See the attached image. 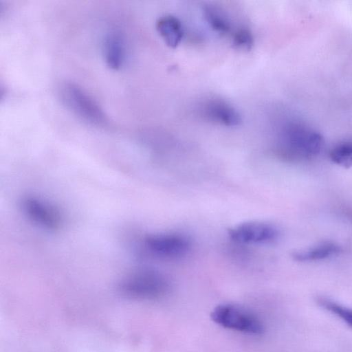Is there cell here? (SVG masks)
Wrapping results in <instances>:
<instances>
[{
	"mask_svg": "<svg viewBox=\"0 0 352 352\" xmlns=\"http://www.w3.org/2000/svg\"><path fill=\"white\" fill-rule=\"evenodd\" d=\"M278 132L276 151L286 160H309L316 156L322 148L321 135L304 124L289 121Z\"/></svg>",
	"mask_w": 352,
	"mask_h": 352,
	"instance_id": "cell-1",
	"label": "cell"
},
{
	"mask_svg": "<svg viewBox=\"0 0 352 352\" xmlns=\"http://www.w3.org/2000/svg\"><path fill=\"white\" fill-rule=\"evenodd\" d=\"M168 282L161 273L150 270H137L122 278L118 289L124 296L136 299H153L168 289Z\"/></svg>",
	"mask_w": 352,
	"mask_h": 352,
	"instance_id": "cell-2",
	"label": "cell"
},
{
	"mask_svg": "<svg viewBox=\"0 0 352 352\" xmlns=\"http://www.w3.org/2000/svg\"><path fill=\"white\" fill-rule=\"evenodd\" d=\"M210 317L216 324L232 330L251 334H261L263 325L248 311L232 304H221L211 311Z\"/></svg>",
	"mask_w": 352,
	"mask_h": 352,
	"instance_id": "cell-3",
	"label": "cell"
},
{
	"mask_svg": "<svg viewBox=\"0 0 352 352\" xmlns=\"http://www.w3.org/2000/svg\"><path fill=\"white\" fill-rule=\"evenodd\" d=\"M63 98L67 105L85 120L103 125L106 117L98 104L83 89L74 83H66L62 87Z\"/></svg>",
	"mask_w": 352,
	"mask_h": 352,
	"instance_id": "cell-4",
	"label": "cell"
},
{
	"mask_svg": "<svg viewBox=\"0 0 352 352\" xmlns=\"http://www.w3.org/2000/svg\"><path fill=\"white\" fill-rule=\"evenodd\" d=\"M21 206L26 217L38 227L56 232L63 226V217L57 207L36 196L23 197Z\"/></svg>",
	"mask_w": 352,
	"mask_h": 352,
	"instance_id": "cell-5",
	"label": "cell"
},
{
	"mask_svg": "<svg viewBox=\"0 0 352 352\" xmlns=\"http://www.w3.org/2000/svg\"><path fill=\"white\" fill-rule=\"evenodd\" d=\"M228 233L231 240L244 244L269 243L278 234L274 226L262 221L241 223L229 229Z\"/></svg>",
	"mask_w": 352,
	"mask_h": 352,
	"instance_id": "cell-6",
	"label": "cell"
},
{
	"mask_svg": "<svg viewBox=\"0 0 352 352\" xmlns=\"http://www.w3.org/2000/svg\"><path fill=\"white\" fill-rule=\"evenodd\" d=\"M146 249L151 253L166 258L184 256L190 249L189 239L176 233L153 234L144 239Z\"/></svg>",
	"mask_w": 352,
	"mask_h": 352,
	"instance_id": "cell-7",
	"label": "cell"
},
{
	"mask_svg": "<svg viewBox=\"0 0 352 352\" xmlns=\"http://www.w3.org/2000/svg\"><path fill=\"white\" fill-rule=\"evenodd\" d=\"M200 110L201 116L206 120L226 126H237L242 121L238 111L221 99L206 100L201 104Z\"/></svg>",
	"mask_w": 352,
	"mask_h": 352,
	"instance_id": "cell-8",
	"label": "cell"
},
{
	"mask_svg": "<svg viewBox=\"0 0 352 352\" xmlns=\"http://www.w3.org/2000/svg\"><path fill=\"white\" fill-rule=\"evenodd\" d=\"M102 52L107 65L118 69L124 60L125 49L123 37L118 30L110 31L102 43Z\"/></svg>",
	"mask_w": 352,
	"mask_h": 352,
	"instance_id": "cell-9",
	"label": "cell"
},
{
	"mask_svg": "<svg viewBox=\"0 0 352 352\" xmlns=\"http://www.w3.org/2000/svg\"><path fill=\"white\" fill-rule=\"evenodd\" d=\"M156 30L165 43L171 48L177 47L184 36V29L179 19L172 15L158 19Z\"/></svg>",
	"mask_w": 352,
	"mask_h": 352,
	"instance_id": "cell-10",
	"label": "cell"
},
{
	"mask_svg": "<svg viewBox=\"0 0 352 352\" xmlns=\"http://www.w3.org/2000/svg\"><path fill=\"white\" fill-rule=\"evenodd\" d=\"M340 248L331 242H324L306 250L294 253L293 257L298 261L322 260L340 252Z\"/></svg>",
	"mask_w": 352,
	"mask_h": 352,
	"instance_id": "cell-11",
	"label": "cell"
},
{
	"mask_svg": "<svg viewBox=\"0 0 352 352\" xmlns=\"http://www.w3.org/2000/svg\"><path fill=\"white\" fill-rule=\"evenodd\" d=\"M204 13L207 23L214 32L222 35L231 33V22L221 10L213 6H206Z\"/></svg>",
	"mask_w": 352,
	"mask_h": 352,
	"instance_id": "cell-12",
	"label": "cell"
},
{
	"mask_svg": "<svg viewBox=\"0 0 352 352\" xmlns=\"http://www.w3.org/2000/svg\"><path fill=\"white\" fill-rule=\"evenodd\" d=\"M329 157L335 164L344 167L352 166V141L342 142L332 148Z\"/></svg>",
	"mask_w": 352,
	"mask_h": 352,
	"instance_id": "cell-13",
	"label": "cell"
},
{
	"mask_svg": "<svg viewBox=\"0 0 352 352\" xmlns=\"http://www.w3.org/2000/svg\"><path fill=\"white\" fill-rule=\"evenodd\" d=\"M318 302L320 307L332 313L348 326L352 327V308L345 307L325 298H319Z\"/></svg>",
	"mask_w": 352,
	"mask_h": 352,
	"instance_id": "cell-14",
	"label": "cell"
},
{
	"mask_svg": "<svg viewBox=\"0 0 352 352\" xmlns=\"http://www.w3.org/2000/svg\"><path fill=\"white\" fill-rule=\"evenodd\" d=\"M232 45L236 50L248 51L254 45V36L251 31L245 27H239L231 34Z\"/></svg>",
	"mask_w": 352,
	"mask_h": 352,
	"instance_id": "cell-15",
	"label": "cell"
},
{
	"mask_svg": "<svg viewBox=\"0 0 352 352\" xmlns=\"http://www.w3.org/2000/svg\"><path fill=\"white\" fill-rule=\"evenodd\" d=\"M348 217H349V218H350V219H351V220L352 221V211H351V210H350V211L349 212Z\"/></svg>",
	"mask_w": 352,
	"mask_h": 352,
	"instance_id": "cell-16",
	"label": "cell"
}]
</instances>
